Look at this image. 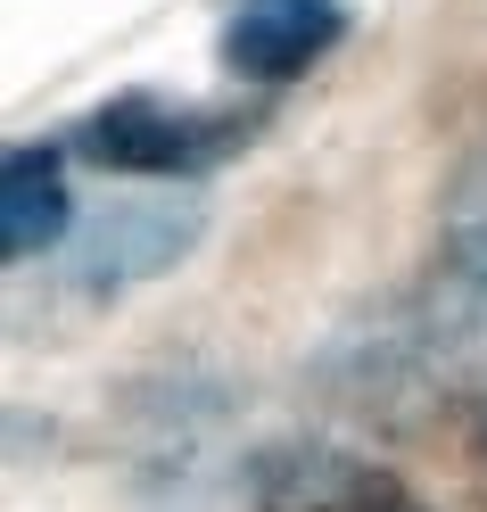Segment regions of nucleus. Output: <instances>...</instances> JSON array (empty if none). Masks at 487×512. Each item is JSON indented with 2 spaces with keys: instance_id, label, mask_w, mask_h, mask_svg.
Listing matches in <instances>:
<instances>
[{
  "instance_id": "nucleus-1",
  "label": "nucleus",
  "mask_w": 487,
  "mask_h": 512,
  "mask_svg": "<svg viewBox=\"0 0 487 512\" xmlns=\"http://www.w3.org/2000/svg\"><path fill=\"white\" fill-rule=\"evenodd\" d=\"M256 133V116L240 108H199V100H166V91H116L100 116H83L75 149L91 166L116 174H207L223 157H240Z\"/></svg>"
},
{
  "instance_id": "nucleus-2",
  "label": "nucleus",
  "mask_w": 487,
  "mask_h": 512,
  "mask_svg": "<svg viewBox=\"0 0 487 512\" xmlns=\"http://www.w3.org/2000/svg\"><path fill=\"white\" fill-rule=\"evenodd\" d=\"M248 512H430L388 463L355 455V446L322 430H281L240 463Z\"/></svg>"
},
{
  "instance_id": "nucleus-3",
  "label": "nucleus",
  "mask_w": 487,
  "mask_h": 512,
  "mask_svg": "<svg viewBox=\"0 0 487 512\" xmlns=\"http://www.w3.org/2000/svg\"><path fill=\"white\" fill-rule=\"evenodd\" d=\"M207 232V207L174 199V190H149V199H116L83 223V232L67 240V273H75V290L83 298H124L133 281H157V273H174L190 248H199Z\"/></svg>"
},
{
  "instance_id": "nucleus-4",
  "label": "nucleus",
  "mask_w": 487,
  "mask_h": 512,
  "mask_svg": "<svg viewBox=\"0 0 487 512\" xmlns=\"http://www.w3.org/2000/svg\"><path fill=\"white\" fill-rule=\"evenodd\" d=\"M347 42V0H232L223 67L248 83H289Z\"/></svg>"
},
{
  "instance_id": "nucleus-5",
  "label": "nucleus",
  "mask_w": 487,
  "mask_h": 512,
  "mask_svg": "<svg viewBox=\"0 0 487 512\" xmlns=\"http://www.w3.org/2000/svg\"><path fill=\"white\" fill-rule=\"evenodd\" d=\"M58 240H75V190H67V157L50 141H17L0 166V256L34 265Z\"/></svg>"
},
{
  "instance_id": "nucleus-6",
  "label": "nucleus",
  "mask_w": 487,
  "mask_h": 512,
  "mask_svg": "<svg viewBox=\"0 0 487 512\" xmlns=\"http://www.w3.org/2000/svg\"><path fill=\"white\" fill-rule=\"evenodd\" d=\"M438 265L454 290H471L487 306V133L463 149V166L446 174L438 199Z\"/></svg>"
}]
</instances>
